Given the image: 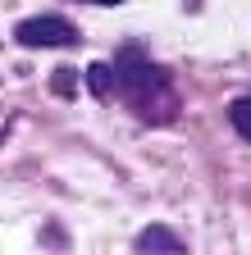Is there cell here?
Wrapping results in <instances>:
<instances>
[{
	"label": "cell",
	"instance_id": "obj_1",
	"mask_svg": "<svg viewBox=\"0 0 251 255\" xmlns=\"http://www.w3.org/2000/svg\"><path fill=\"white\" fill-rule=\"evenodd\" d=\"M119 82H123V91H128L133 101H146V96H155V91H165V87H169L165 73L155 69V64H151L137 46L119 50Z\"/></svg>",
	"mask_w": 251,
	"mask_h": 255
},
{
	"label": "cell",
	"instance_id": "obj_2",
	"mask_svg": "<svg viewBox=\"0 0 251 255\" xmlns=\"http://www.w3.org/2000/svg\"><path fill=\"white\" fill-rule=\"evenodd\" d=\"M14 37L27 50H46V46H73L78 41V27L69 18H55V14H37V18H23L14 27Z\"/></svg>",
	"mask_w": 251,
	"mask_h": 255
},
{
	"label": "cell",
	"instance_id": "obj_3",
	"mask_svg": "<svg viewBox=\"0 0 251 255\" xmlns=\"http://www.w3.org/2000/svg\"><path fill=\"white\" fill-rule=\"evenodd\" d=\"M137 251H183V237H174L169 228H146L137 237Z\"/></svg>",
	"mask_w": 251,
	"mask_h": 255
},
{
	"label": "cell",
	"instance_id": "obj_4",
	"mask_svg": "<svg viewBox=\"0 0 251 255\" xmlns=\"http://www.w3.org/2000/svg\"><path fill=\"white\" fill-rule=\"evenodd\" d=\"M87 87L96 91V96H110V87H114V69H110V64H91V69H87Z\"/></svg>",
	"mask_w": 251,
	"mask_h": 255
},
{
	"label": "cell",
	"instance_id": "obj_5",
	"mask_svg": "<svg viewBox=\"0 0 251 255\" xmlns=\"http://www.w3.org/2000/svg\"><path fill=\"white\" fill-rule=\"evenodd\" d=\"M229 119H233V128L251 141V96H242V101H233L229 105Z\"/></svg>",
	"mask_w": 251,
	"mask_h": 255
},
{
	"label": "cell",
	"instance_id": "obj_6",
	"mask_svg": "<svg viewBox=\"0 0 251 255\" xmlns=\"http://www.w3.org/2000/svg\"><path fill=\"white\" fill-rule=\"evenodd\" d=\"M55 91H64V96L73 91V69H59V78H55Z\"/></svg>",
	"mask_w": 251,
	"mask_h": 255
},
{
	"label": "cell",
	"instance_id": "obj_7",
	"mask_svg": "<svg viewBox=\"0 0 251 255\" xmlns=\"http://www.w3.org/2000/svg\"><path fill=\"white\" fill-rule=\"evenodd\" d=\"M96 5H123V0H96Z\"/></svg>",
	"mask_w": 251,
	"mask_h": 255
}]
</instances>
